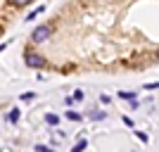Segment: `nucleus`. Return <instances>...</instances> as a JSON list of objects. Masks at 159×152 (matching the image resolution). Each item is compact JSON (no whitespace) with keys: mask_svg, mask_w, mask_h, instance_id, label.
Here are the masks:
<instances>
[{"mask_svg":"<svg viewBox=\"0 0 159 152\" xmlns=\"http://www.w3.org/2000/svg\"><path fill=\"white\" fill-rule=\"evenodd\" d=\"M7 119L12 121V124H14V121H19V109H12V112H10V117H7Z\"/></svg>","mask_w":159,"mask_h":152,"instance_id":"nucleus-3","label":"nucleus"},{"mask_svg":"<svg viewBox=\"0 0 159 152\" xmlns=\"http://www.w3.org/2000/svg\"><path fill=\"white\" fill-rule=\"evenodd\" d=\"M119 95L124 100H135V93H126V90H124V93H119Z\"/></svg>","mask_w":159,"mask_h":152,"instance_id":"nucleus-4","label":"nucleus"},{"mask_svg":"<svg viewBox=\"0 0 159 152\" xmlns=\"http://www.w3.org/2000/svg\"><path fill=\"white\" fill-rule=\"evenodd\" d=\"M74 150H76V152H81V150H86V140H81V143H79V145H76V147H74Z\"/></svg>","mask_w":159,"mask_h":152,"instance_id":"nucleus-8","label":"nucleus"},{"mask_svg":"<svg viewBox=\"0 0 159 152\" xmlns=\"http://www.w3.org/2000/svg\"><path fill=\"white\" fill-rule=\"evenodd\" d=\"M36 150H38V152H50V147H45V145H36Z\"/></svg>","mask_w":159,"mask_h":152,"instance_id":"nucleus-10","label":"nucleus"},{"mask_svg":"<svg viewBox=\"0 0 159 152\" xmlns=\"http://www.w3.org/2000/svg\"><path fill=\"white\" fill-rule=\"evenodd\" d=\"M31 0H12V5H17V7H24V5H29Z\"/></svg>","mask_w":159,"mask_h":152,"instance_id":"nucleus-5","label":"nucleus"},{"mask_svg":"<svg viewBox=\"0 0 159 152\" xmlns=\"http://www.w3.org/2000/svg\"><path fill=\"white\" fill-rule=\"evenodd\" d=\"M90 117H93V119H98V121H100V119H105V112H95V114H90Z\"/></svg>","mask_w":159,"mask_h":152,"instance_id":"nucleus-9","label":"nucleus"},{"mask_svg":"<svg viewBox=\"0 0 159 152\" xmlns=\"http://www.w3.org/2000/svg\"><path fill=\"white\" fill-rule=\"evenodd\" d=\"M66 117H69L71 121H79L81 119V114H76V112H66Z\"/></svg>","mask_w":159,"mask_h":152,"instance_id":"nucleus-6","label":"nucleus"},{"mask_svg":"<svg viewBox=\"0 0 159 152\" xmlns=\"http://www.w3.org/2000/svg\"><path fill=\"white\" fill-rule=\"evenodd\" d=\"M50 33H52V29L48 26V24H43V26H38L36 31L31 33V40H33V43H43V40L50 38Z\"/></svg>","mask_w":159,"mask_h":152,"instance_id":"nucleus-1","label":"nucleus"},{"mask_svg":"<svg viewBox=\"0 0 159 152\" xmlns=\"http://www.w3.org/2000/svg\"><path fill=\"white\" fill-rule=\"evenodd\" d=\"M24 62H26L29 67H33V69H40V67H45V60H43L40 55L31 53V50H26V53H24Z\"/></svg>","mask_w":159,"mask_h":152,"instance_id":"nucleus-2","label":"nucleus"},{"mask_svg":"<svg viewBox=\"0 0 159 152\" xmlns=\"http://www.w3.org/2000/svg\"><path fill=\"white\" fill-rule=\"evenodd\" d=\"M45 121H48V124H57V117H55V114H48Z\"/></svg>","mask_w":159,"mask_h":152,"instance_id":"nucleus-7","label":"nucleus"}]
</instances>
